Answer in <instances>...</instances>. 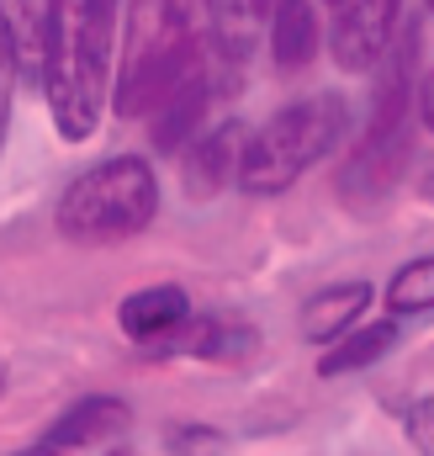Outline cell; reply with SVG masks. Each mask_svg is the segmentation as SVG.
<instances>
[{"label":"cell","instance_id":"obj_5","mask_svg":"<svg viewBox=\"0 0 434 456\" xmlns=\"http://www.w3.org/2000/svg\"><path fill=\"white\" fill-rule=\"evenodd\" d=\"M207 64H213V37L207 32H186V27L159 21L143 43L133 37V53H127V69L117 75L111 107H117V117L165 112Z\"/></svg>","mask_w":434,"mask_h":456},{"label":"cell","instance_id":"obj_19","mask_svg":"<svg viewBox=\"0 0 434 456\" xmlns=\"http://www.w3.org/2000/svg\"><path fill=\"white\" fill-rule=\"evenodd\" d=\"M403 436H408V446L419 456H434V393L403 403Z\"/></svg>","mask_w":434,"mask_h":456},{"label":"cell","instance_id":"obj_11","mask_svg":"<svg viewBox=\"0 0 434 456\" xmlns=\"http://www.w3.org/2000/svg\"><path fill=\"white\" fill-rule=\"evenodd\" d=\"M217 91H222V64H207L165 112H154V149L159 154H181V149H191L197 138H202V117L213 112Z\"/></svg>","mask_w":434,"mask_h":456},{"label":"cell","instance_id":"obj_12","mask_svg":"<svg viewBox=\"0 0 434 456\" xmlns=\"http://www.w3.org/2000/svg\"><path fill=\"white\" fill-rule=\"evenodd\" d=\"M270 11H276L270 0H213L207 37H213V59L222 69H244L254 59V43H260Z\"/></svg>","mask_w":434,"mask_h":456},{"label":"cell","instance_id":"obj_21","mask_svg":"<svg viewBox=\"0 0 434 456\" xmlns=\"http://www.w3.org/2000/svg\"><path fill=\"white\" fill-rule=\"evenodd\" d=\"M419 117H424V127L434 133V69L419 80Z\"/></svg>","mask_w":434,"mask_h":456},{"label":"cell","instance_id":"obj_7","mask_svg":"<svg viewBox=\"0 0 434 456\" xmlns=\"http://www.w3.org/2000/svg\"><path fill=\"white\" fill-rule=\"evenodd\" d=\"M53 11H59V0H0L5 80L43 86V75H48V43H53Z\"/></svg>","mask_w":434,"mask_h":456},{"label":"cell","instance_id":"obj_13","mask_svg":"<svg viewBox=\"0 0 434 456\" xmlns=\"http://www.w3.org/2000/svg\"><path fill=\"white\" fill-rule=\"evenodd\" d=\"M371 308V281H334L324 292H313L308 297V308H302V335L308 345H334L344 340L355 324H360V314Z\"/></svg>","mask_w":434,"mask_h":456},{"label":"cell","instance_id":"obj_14","mask_svg":"<svg viewBox=\"0 0 434 456\" xmlns=\"http://www.w3.org/2000/svg\"><path fill=\"white\" fill-rule=\"evenodd\" d=\"M398 319H371V324H355L344 340L328 345V355H318V377H350V371H366L376 366L382 355H392L398 345Z\"/></svg>","mask_w":434,"mask_h":456},{"label":"cell","instance_id":"obj_22","mask_svg":"<svg viewBox=\"0 0 434 456\" xmlns=\"http://www.w3.org/2000/svg\"><path fill=\"white\" fill-rule=\"evenodd\" d=\"M16 456H69V452H64V446H48V441H43V446H27V452H16Z\"/></svg>","mask_w":434,"mask_h":456},{"label":"cell","instance_id":"obj_18","mask_svg":"<svg viewBox=\"0 0 434 456\" xmlns=\"http://www.w3.org/2000/svg\"><path fill=\"white\" fill-rule=\"evenodd\" d=\"M165 446H170V456H228V436L213 425H170Z\"/></svg>","mask_w":434,"mask_h":456},{"label":"cell","instance_id":"obj_1","mask_svg":"<svg viewBox=\"0 0 434 456\" xmlns=\"http://www.w3.org/2000/svg\"><path fill=\"white\" fill-rule=\"evenodd\" d=\"M122 0H59L43 96L64 143H85L111 102V53H117Z\"/></svg>","mask_w":434,"mask_h":456},{"label":"cell","instance_id":"obj_9","mask_svg":"<svg viewBox=\"0 0 434 456\" xmlns=\"http://www.w3.org/2000/svg\"><path fill=\"white\" fill-rule=\"evenodd\" d=\"M244 143H249V133H244V122H217L207 127L191 149H186V191L197 197V202H207L217 197L228 181H238V165H244Z\"/></svg>","mask_w":434,"mask_h":456},{"label":"cell","instance_id":"obj_17","mask_svg":"<svg viewBox=\"0 0 434 456\" xmlns=\"http://www.w3.org/2000/svg\"><path fill=\"white\" fill-rule=\"evenodd\" d=\"M387 314L392 319L434 314V255H419V260H408V265L392 271V281H387Z\"/></svg>","mask_w":434,"mask_h":456},{"label":"cell","instance_id":"obj_2","mask_svg":"<svg viewBox=\"0 0 434 456\" xmlns=\"http://www.w3.org/2000/svg\"><path fill=\"white\" fill-rule=\"evenodd\" d=\"M419 27H403V37L387 48V75L376 86V102H371V122L355 143V154L344 159L339 170V197L360 213L382 208L408 165V112L419 107Z\"/></svg>","mask_w":434,"mask_h":456},{"label":"cell","instance_id":"obj_10","mask_svg":"<svg viewBox=\"0 0 434 456\" xmlns=\"http://www.w3.org/2000/svg\"><path fill=\"white\" fill-rule=\"evenodd\" d=\"M127 425H133V409H127L122 398H111V393H85V398H75V403L53 419V430H48L43 441H48V446H64V452H80V446H107V441H117Z\"/></svg>","mask_w":434,"mask_h":456},{"label":"cell","instance_id":"obj_15","mask_svg":"<svg viewBox=\"0 0 434 456\" xmlns=\"http://www.w3.org/2000/svg\"><path fill=\"white\" fill-rule=\"evenodd\" d=\"M318 53V11L308 0H276L270 11V59L281 69H302Z\"/></svg>","mask_w":434,"mask_h":456},{"label":"cell","instance_id":"obj_4","mask_svg":"<svg viewBox=\"0 0 434 456\" xmlns=\"http://www.w3.org/2000/svg\"><path fill=\"white\" fill-rule=\"evenodd\" d=\"M154 218H159V181L143 154H111L80 170L53 208V228L69 244H122L138 239Z\"/></svg>","mask_w":434,"mask_h":456},{"label":"cell","instance_id":"obj_20","mask_svg":"<svg viewBox=\"0 0 434 456\" xmlns=\"http://www.w3.org/2000/svg\"><path fill=\"white\" fill-rule=\"evenodd\" d=\"M207 16H213V0H159V21H170V27L207 32Z\"/></svg>","mask_w":434,"mask_h":456},{"label":"cell","instance_id":"obj_24","mask_svg":"<svg viewBox=\"0 0 434 456\" xmlns=\"http://www.w3.org/2000/svg\"><path fill=\"white\" fill-rule=\"evenodd\" d=\"M328 5H339V0H328Z\"/></svg>","mask_w":434,"mask_h":456},{"label":"cell","instance_id":"obj_23","mask_svg":"<svg viewBox=\"0 0 434 456\" xmlns=\"http://www.w3.org/2000/svg\"><path fill=\"white\" fill-rule=\"evenodd\" d=\"M424 5H430V16H434V0H424Z\"/></svg>","mask_w":434,"mask_h":456},{"label":"cell","instance_id":"obj_6","mask_svg":"<svg viewBox=\"0 0 434 456\" xmlns=\"http://www.w3.org/2000/svg\"><path fill=\"white\" fill-rule=\"evenodd\" d=\"M403 21V0H339L328 21V53L344 75H366L387 59Z\"/></svg>","mask_w":434,"mask_h":456},{"label":"cell","instance_id":"obj_16","mask_svg":"<svg viewBox=\"0 0 434 456\" xmlns=\"http://www.w3.org/2000/svg\"><path fill=\"white\" fill-rule=\"evenodd\" d=\"M181 345H186L197 361H244V355L254 350V330L238 324V319H228V314H202V319L186 324Z\"/></svg>","mask_w":434,"mask_h":456},{"label":"cell","instance_id":"obj_8","mask_svg":"<svg viewBox=\"0 0 434 456\" xmlns=\"http://www.w3.org/2000/svg\"><path fill=\"white\" fill-rule=\"evenodd\" d=\"M191 319H197V314H191V297H186V287H175V281L138 287V292H127L122 308H117L122 335L133 345H143V350H154V355H170V350L181 345V335H186Z\"/></svg>","mask_w":434,"mask_h":456},{"label":"cell","instance_id":"obj_3","mask_svg":"<svg viewBox=\"0 0 434 456\" xmlns=\"http://www.w3.org/2000/svg\"><path fill=\"white\" fill-rule=\"evenodd\" d=\"M350 133V102L339 91H313L286 102L281 112L265 117V127L249 133L244 165H238V191L249 197H281L292 191L318 159H328Z\"/></svg>","mask_w":434,"mask_h":456}]
</instances>
